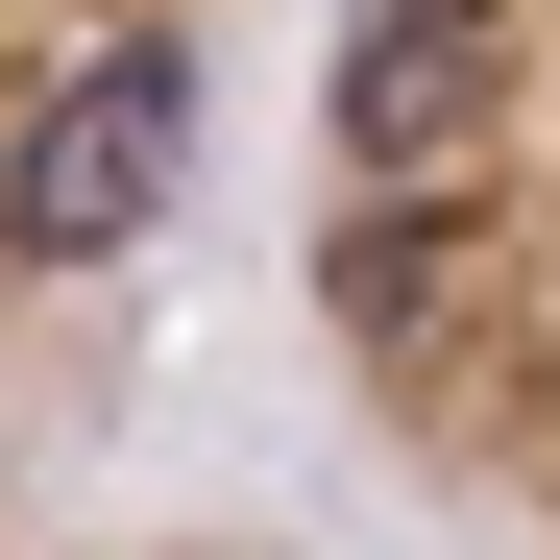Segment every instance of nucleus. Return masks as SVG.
Here are the masks:
<instances>
[{
  "label": "nucleus",
  "instance_id": "2",
  "mask_svg": "<svg viewBox=\"0 0 560 560\" xmlns=\"http://www.w3.org/2000/svg\"><path fill=\"white\" fill-rule=\"evenodd\" d=\"M196 49L220 0H0V390L98 317V268L196 171Z\"/></svg>",
  "mask_w": 560,
  "mask_h": 560
},
{
  "label": "nucleus",
  "instance_id": "3",
  "mask_svg": "<svg viewBox=\"0 0 560 560\" xmlns=\"http://www.w3.org/2000/svg\"><path fill=\"white\" fill-rule=\"evenodd\" d=\"M25 560H293V536H25Z\"/></svg>",
  "mask_w": 560,
  "mask_h": 560
},
{
  "label": "nucleus",
  "instance_id": "1",
  "mask_svg": "<svg viewBox=\"0 0 560 560\" xmlns=\"http://www.w3.org/2000/svg\"><path fill=\"white\" fill-rule=\"evenodd\" d=\"M293 293L463 536L560 560V0H341Z\"/></svg>",
  "mask_w": 560,
  "mask_h": 560
}]
</instances>
